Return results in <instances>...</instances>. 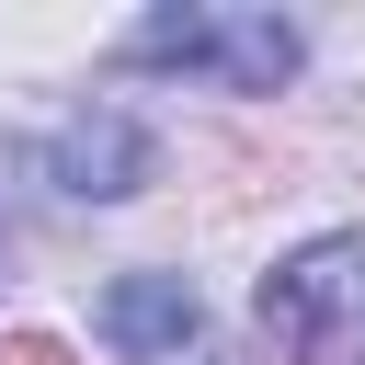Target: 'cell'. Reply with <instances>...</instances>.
I'll return each mask as SVG.
<instances>
[{
  "instance_id": "cell-1",
  "label": "cell",
  "mask_w": 365,
  "mask_h": 365,
  "mask_svg": "<svg viewBox=\"0 0 365 365\" xmlns=\"http://www.w3.org/2000/svg\"><path fill=\"white\" fill-rule=\"evenodd\" d=\"M262 331L297 365H365V240H308L262 274Z\"/></svg>"
},
{
  "instance_id": "cell-2",
  "label": "cell",
  "mask_w": 365,
  "mask_h": 365,
  "mask_svg": "<svg viewBox=\"0 0 365 365\" xmlns=\"http://www.w3.org/2000/svg\"><path fill=\"white\" fill-rule=\"evenodd\" d=\"M148 68H205L217 91H285L297 80V23L285 11H148L125 34Z\"/></svg>"
},
{
  "instance_id": "cell-3",
  "label": "cell",
  "mask_w": 365,
  "mask_h": 365,
  "mask_svg": "<svg viewBox=\"0 0 365 365\" xmlns=\"http://www.w3.org/2000/svg\"><path fill=\"white\" fill-rule=\"evenodd\" d=\"M46 171H57L68 194H137V182H148V137H137L114 103H91V114H68V125H57Z\"/></svg>"
},
{
  "instance_id": "cell-4",
  "label": "cell",
  "mask_w": 365,
  "mask_h": 365,
  "mask_svg": "<svg viewBox=\"0 0 365 365\" xmlns=\"http://www.w3.org/2000/svg\"><path fill=\"white\" fill-rule=\"evenodd\" d=\"M103 342L114 354H160V365H182V342H194V285L182 274H125L114 297H103Z\"/></svg>"
},
{
  "instance_id": "cell-5",
  "label": "cell",
  "mask_w": 365,
  "mask_h": 365,
  "mask_svg": "<svg viewBox=\"0 0 365 365\" xmlns=\"http://www.w3.org/2000/svg\"><path fill=\"white\" fill-rule=\"evenodd\" d=\"M0 365H80L57 331H0Z\"/></svg>"
},
{
  "instance_id": "cell-6",
  "label": "cell",
  "mask_w": 365,
  "mask_h": 365,
  "mask_svg": "<svg viewBox=\"0 0 365 365\" xmlns=\"http://www.w3.org/2000/svg\"><path fill=\"white\" fill-rule=\"evenodd\" d=\"M194 365H240V354H194Z\"/></svg>"
}]
</instances>
